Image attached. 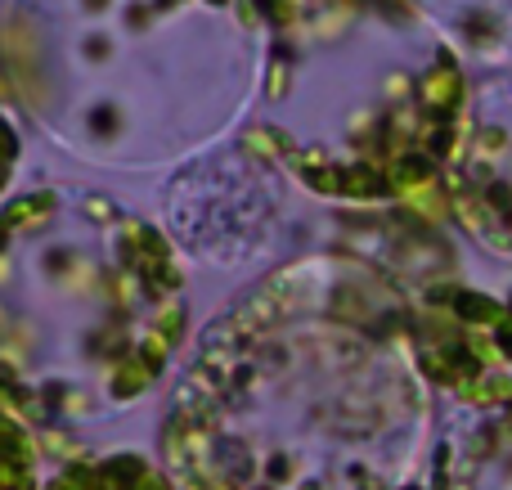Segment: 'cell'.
Returning <instances> with one entry per match:
<instances>
[{"label":"cell","mask_w":512,"mask_h":490,"mask_svg":"<svg viewBox=\"0 0 512 490\" xmlns=\"http://www.w3.org/2000/svg\"><path fill=\"white\" fill-rule=\"evenodd\" d=\"M14 446V441H0V486H18L23 490V482H9V464H5V450Z\"/></svg>","instance_id":"cell-1"}]
</instances>
